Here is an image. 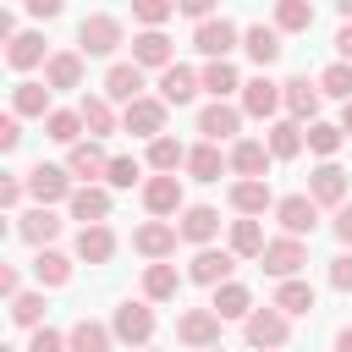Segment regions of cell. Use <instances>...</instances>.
I'll list each match as a JSON object with an SVG mask.
<instances>
[{
	"label": "cell",
	"mask_w": 352,
	"mask_h": 352,
	"mask_svg": "<svg viewBox=\"0 0 352 352\" xmlns=\"http://www.w3.org/2000/svg\"><path fill=\"white\" fill-rule=\"evenodd\" d=\"M110 324H99V319H77L72 330H66V352H110Z\"/></svg>",
	"instance_id": "d6a6232c"
},
{
	"label": "cell",
	"mask_w": 352,
	"mask_h": 352,
	"mask_svg": "<svg viewBox=\"0 0 352 352\" xmlns=\"http://www.w3.org/2000/svg\"><path fill=\"white\" fill-rule=\"evenodd\" d=\"M176 336H182L192 352H209V346H220V314H214V308H187V314L176 319Z\"/></svg>",
	"instance_id": "30bf717a"
},
{
	"label": "cell",
	"mask_w": 352,
	"mask_h": 352,
	"mask_svg": "<svg viewBox=\"0 0 352 352\" xmlns=\"http://www.w3.org/2000/svg\"><path fill=\"white\" fill-rule=\"evenodd\" d=\"M16 143H22V121H16V116H6V121H0V148L11 154Z\"/></svg>",
	"instance_id": "f5cc1de1"
},
{
	"label": "cell",
	"mask_w": 352,
	"mask_h": 352,
	"mask_svg": "<svg viewBox=\"0 0 352 352\" xmlns=\"http://www.w3.org/2000/svg\"><path fill=\"white\" fill-rule=\"evenodd\" d=\"M336 11H341V22H352V0H336Z\"/></svg>",
	"instance_id": "91938a15"
},
{
	"label": "cell",
	"mask_w": 352,
	"mask_h": 352,
	"mask_svg": "<svg viewBox=\"0 0 352 352\" xmlns=\"http://www.w3.org/2000/svg\"><path fill=\"white\" fill-rule=\"evenodd\" d=\"M236 126H242V104L209 99V104L198 110V132H204V143H226V138H236Z\"/></svg>",
	"instance_id": "8fae6325"
},
{
	"label": "cell",
	"mask_w": 352,
	"mask_h": 352,
	"mask_svg": "<svg viewBox=\"0 0 352 352\" xmlns=\"http://www.w3.org/2000/svg\"><path fill=\"white\" fill-rule=\"evenodd\" d=\"M82 132H88V126H82V110H55V116L44 121V138H50V143H66V148H77Z\"/></svg>",
	"instance_id": "74e56055"
},
{
	"label": "cell",
	"mask_w": 352,
	"mask_h": 352,
	"mask_svg": "<svg viewBox=\"0 0 352 352\" xmlns=\"http://www.w3.org/2000/svg\"><path fill=\"white\" fill-rule=\"evenodd\" d=\"M258 264H264L275 280H297V270L308 264V248H302L297 236H275V242L264 248V258H258Z\"/></svg>",
	"instance_id": "4fadbf2b"
},
{
	"label": "cell",
	"mask_w": 352,
	"mask_h": 352,
	"mask_svg": "<svg viewBox=\"0 0 352 352\" xmlns=\"http://www.w3.org/2000/svg\"><path fill=\"white\" fill-rule=\"evenodd\" d=\"M319 94H330V99L352 104V66H346V60H330V66L319 72Z\"/></svg>",
	"instance_id": "ee69618b"
},
{
	"label": "cell",
	"mask_w": 352,
	"mask_h": 352,
	"mask_svg": "<svg viewBox=\"0 0 352 352\" xmlns=\"http://www.w3.org/2000/svg\"><path fill=\"white\" fill-rule=\"evenodd\" d=\"M143 352H154V346H143Z\"/></svg>",
	"instance_id": "e7e4bbea"
},
{
	"label": "cell",
	"mask_w": 352,
	"mask_h": 352,
	"mask_svg": "<svg viewBox=\"0 0 352 352\" xmlns=\"http://www.w3.org/2000/svg\"><path fill=\"white\" fill-rule=\"evenodd\" d=\"M28 11H33V16H44V22H50V16H55V11H60V0H28Z\"/></svg>",
	"instance_id": "6f0895ef"
},
{
	"label": "cell",
	"mask_w": 352,
	"mask_h": 352,
	"mask_svg": "<svg viewBox=\"0 0 352 352\" xmlns=\"http://www.w3.org/2000/svg\"><path fill=\"white\" fill-rule=\"evenodd\" d=\"M192 44H198V55H209V60H226V55L242 44V33H236V22H231V16H214V22H204V28L192 33Z\"/></svg>",
	"instance_id": "5bb4252c"
},
{
	"label": "cell",
	"mask_w": 352,
	"mask_h": 352,
	"mask_svg": "<svg viewBox=\"0 0 352 352\" xmlns=\"http://www.w3.org/2000/svg\"><path fill=\"white\" fill-rule=\"evenodd\" d=\"M341 138H346V132H341V126H330V121H314V126H308V148H314V154H324V160L341 148Z\"/></svg>",
	"instance_id": "c3c4849f"
},
{
	"label": "cell",
	"mask_w": 352,
	"mask_h": 352,
	"mask_svg": "<svg viewBox=\"0 0 352 352\" xmlns=\"http://www.w3.org/2000/svg\"><path fill=\"white\" fill-rule=\"evenodd\" d=\"M280 198L270 192V182H231V209L242 214V220H258L264 209H275Z\"/></svg>",
	"instance_id": "7402d4cb"
},
{
	"label": "cell",
	"mask_w": 352,
	"mask_h": 352,
	"mask_svg": "<svg viewBox=\"0 0 352 352\" xmlns=\"http://www.w3.org/2000/svg\"><path fill=\"white\" fill-rule=\"evenodd\" d=\"M33 280H38V286H66V280H72V258L55 253V248H38V253H33Z\"/></svg>",
	"instance_id": "d590c367"
},
{
	"label": "cell",
	"mask_w": 352,
	"mask_h": 352,
	"mask_svg": "<svg viewBox=\"0 0 352 352\" xmlns=\"http://www.w3.org/2000/svg\"><path fill=\"white\" fill-rule=\"evenodd\" d=\"M275 308H280L286 319L308 314V308H314V286H308V280H280V286H275Z\"/></svg>",
	"instance_id": "b9f144b4"
},
{
	"label": "cell",
	"mask_w": 352,
	"mask_h": 352,
	"mask_svg": "<svg viewBox=\"0 0 352 352\" xmlns=\"http://www.w3.org/2000/svg\"><path fill=\"white\" fill-rule=\"evenodd\" d=\"M330 286L336 292H352V253H336L330 258Z\"/></svg>",
	"instance_id": "681fc988"
},
{
	"label": "cell",
	"mask_w": 352,
	"mask_h": 352,
	"mask_svg": "<svg viewBox=\"0 0 352 352\" xmlns=\"http://www.w3.org/2000/svg\"><path fill=\"white\" fill-rule=\"evenodd\" d=\"M132 16L143 22V33H160V22H170V16H176V6H170V0H138V6H132Z\"/></svg>",
	"instance_id": "7dc6e473"
},
{
	"label": "cell",
	"mask_w": 352,
	"mask_h": 352,
	"mask_svg": "<svg viewBox=\"0 0 352 352\" xmlns=\"http://www.w3.org/2000/svg\"><path fill=\"white\" fill-rule=\"evenodd\" d=\"M66 209H72V220H82V226H104V220H110V187H77Z\"/></svg>",
	"instance_id": "d4e9b609"
},
{
	"label": "cell",
	"mask_w": 352,
	"mask_h": 352,
	"mask_svg": "<svg viewBox=\"0 0 352 352\" xmlns=\"http://www.w3.org/2000/svg\"><path fill=\"white\" fill-rule=\"evenodd\" d=\"M132 66H143V72H148V66L170 72V66H176V60H170V38H165V33H138V38H132Z\"/></svg>",
	"instance_id": "f1b7e54d"
},
{
	"label": "cell",
	"mask_w": 352,
	"mask_h": 352,
	"mask_svg": "<svg viewBox=\"0 0 352 352\" xmlns=\"http://www.w3.org/2000/svg\"><path fill=\"white\" fill-rule=\"evenodd\" d=\"M275 28L280 33H308L314 28V6L308 0H280L275 6Z\"/></svg>",
	"instance_id": "7bdbcfd3"
},
{
	"label": "cell",
	"mask_w": 352,
	"mask_h": 352,
	"mask_svg": "<svg viewBox=\"0 0 352 352\" xmlns=\"http://www.w3.org/2000/svg\"><path fill=\"white\" fill-rule=\"evenodd\" d=\"M22 192H28V182H22V176H6V182H0V209H16Z\"/></svg>",
	"instance_id": "816d5d0a"
},
{
	"label": "cell",
	"mask_w": 352,
	"mask_h": 352,
	"mask_svg": "<svg viewBox=\"0 0 352 352\" xmlns=\"http://www.w3.org/2000/svg\"><path fill=\"white\" fill-rule=\"evenodd\" d=\"M11 319L28 324V330H44V292H22V297L11 302Z\"/></svg>",
	"instance_id": "bcb514c9"
},
{
	"label": "cell",
	"mask_w": 352,
	"mask_h": 352,
	"mask_svg": "<svg viewBox=\"0 0 352 352\" xmlns=\"http://www.w3.org/2000/svg\"><path fill=\"white\" fill-rule=\"evenodd\" d=\"M44 82H50V94L82 88V50H55V55L44 60Z\"/></svg>",
	"instance_id": "d6986e66"
},
{
	"label": "cell",
	"mask_w": 352,
	"mask_h": 352,
	"mask_svg": "<svg viewBox=\"0 0 352 352\" xmlns=\"http://www.w3.org/2000/svg\"><path fill=\"white\" fill-rule=\"evenodd\" d=\"M165 110H170V104H165L160 94H154V99L143 94L138 104H126V110H121V126H126L132 138H148V143H154V138H165Z\"/></svg>",
	"instance_id": "8992f818"
},
{
	"label": "cell",
	"mask_w": 352,
	"mask_h": 352,
	"mask_svg": "<svg viewBox=\"0 0 352 352\" xmlns=\"http://www.w3.org/2000/svg\"><path fill=\"white\" fill-rule=\"evenodd\" d=\"M11 116H55L50 110V82H33V77H22L16 88H11Z\"/></svg>",
	"instance_id": "484cf974"
},
{
	"label": "cell",
	"mask_w": 352,
	"mask_h": 352,
	"mask_svg": "<svg viewBox=\"0 0 352 352\" xmlns=\"http://www.w3.org/2000/svg\"><path fill=\"white\" fill-rule=\"evenodd\" d=\"M182 165H187V148H182L176 138H154V143H148V170H154V176H176Z\"/></svg>",
	"instance_id": "f35d334b"
},
{
	"label": "cell",
	"mask_w": 352,
	"mask_h": 352,
	"mask_svg": "<svg viewBox=\"0 0 352 352\" xmlns=\"http://www.w3.org/2000/svg\"><path fill=\"white\" fill-rule=\"evenodd\" d=\"M275 110H280V82L264 77V72L248 77V82H242V116H258V121H264V116H275Z\"/></svg>",
	"instance_id": "ffe728a7"
},
{
	"label": "cell",
	"mask_w": 352,
	"mask_h": 352,
	"mask_svg": "<svg viewBox=\"0 0 352 352\" xmlns=\"http://www.w3.org/2000/svg\"><path fill=\"white\" fill-rule=\"evenodd\" d=\"M330 231H336V236H341V242L352 248V204H341V209H336V220H330Z\"/></svg>",
	"instance_id": "11a10c76"
},
{
	"label": "cell",
	"mask_w": 352,
	"mask_h": 352,
	"mask_svg": "<svg viewBox=\"0 0 352 352\" xmlns=\"http://www.w3.org/2000/svg\"><path fill=\"white\" fill-rule=\"evenodd\" d=\"M77 50H82V55H116V50H121V22H116L110 11L82 16V22H77Z\"/></svg>",
	"instance_id": "3957f363"
},
{
	"label": "cell",
	"mask_w": 352,
	"mask_h": 352,
	"mask_svg": "<svg viewBox=\"0 0 352 352\" xmlns=\"http://www.w3.org/2000/svg\"><path fill=\"white\" fill-rule=\"evenodd\" d=\"M319 77H286L280 82V104H286V116L292 121H302V126H314L319 121Z\"/></svg>",
	"instance_id": "277c9868"
},
{
	"label": "cell",
	"mask_w": 352,
	"mask_h": 352,
	"mask_svg": "<svg viewBox=\"0 0 352 352\" xmlns=\"http://www.w3.org/2000/svg\"><path fill=\"white\" fill-rule=\"evenodd\" d=\"M176 292H182L176 264H148V270H143V302H170Z\"/></svg>",
	"instance_id": "e575fe53"
},
{
	"label": "cell",
	"mask_w": 352,
	"mask_h": 352,
	"mask_svg": "<svg viewBox=\"0 0 352 352\" xmlns=\"http://www.w3.org/2000/svg\"><path fill=\"white\" fill-rule=\"evenodd\" d=\"M77 258L82 264H110L116 258V231L110 226H82L77 231Z\"/></svg>",
	"instance_id": "83f0119b"
},
{
	"label": "cell",
	"mask_w": 352,
	"mask_h": 352,
	"mask_svg": "<svg viewBox=\"0 0 352 352\" xmlns=\"http://www.w3.org/2000/svg\"><path fill=\"white\" fill-rule=\"evenodd\" d=\"M55 231H60V214H55V209H44V204H33L28 214H16V236H22V242H33V248H50V242H55Z\"/></svg>",
	"instance_id": "603a6c76"
},
{
	"label": "cell",
	"mask_w": 352,
	"mask_h": 352,
	"mask_svg": "<svg viewBox=\"0 0 352 352\" xmlns=\"http://www.w3.org/2000/svg\"><path fill=\"white\" fill-rule=\"evenodd\" d=\"M264 143H270V154H275V160H297V154L308 148V126L286 116V121H275V126H270V138H264Z\"/></svg>",
	"instance_id": "4316f807"
},
{
	"label": "cell",
	"mask_w": 352,
	"mask_h": 352,
	"mask_svg": "<svg viewBox=\"0 0 352 352\" xmlns=\"http://www.w3.org/2000/svg\"><path fill=\"white\" fill-rule=\"evenodd\" d=\"M0 292H6L11 302L22 297V275H16V264H0Z\"/></svg>",
	"instance_id": "db71d44e"
},
{
	"label": "cell",
	"mask_w": 352,
	"mask_h": 352,
	"mask_svg": "<svg viewBox=\"0 0 352 352\" xmlns=\"http://www.w3.org/2000/svg\"><path fill=\"white\" fill-rule=\"evenodd\" d=\"M66 170H72V176H82V187H94V176H104V170H110V154L99 148V138H82L77 148H66Z\"/></svg>",
	"instance_id": "44dd1931"
},
{
	"label": "cell",
	"mask_w": 352,
	"mask_h": 352,
	"mask_svg": "<svg viewBox=\"0 0 352 352\" xmlns=\"http://www.w3.org/2000/svg\"><path fill=\"white\" fill-rule=\"evenodd\" d=\"M176 236H182V231H176L170 220H148V226H138V231H132V248H138L148 264H165V258L176 253Z\"/></svg>",
	"instance_id": "7c38bea8"
},
{
	"label": "cell",
	"mask_w": 352,
	"mask_h": 352,
	"mask_svg": "<svg viewBox=\"0 0 352 352\" xmlns=\"http://www.w3.org/2000/svg\"><path fill=\"white\" fill-rule=\"evenodd\" d=\"M176 231H182V242L209 248V242L220 236V209H209V204H187V209H182V220H176Z\"/></svg>",
	"instance_id": "ac0fdd59"
},
{
	"label": "cell",
	"mask_w": 352,
	"mask_h": 352,
	"mask_svg": "<svg viewBox=\"0 0 352 352\" xmlns=\"http://www.w3.org/2000/svg\"><path fill=\"white\" fill-rule=\"evenodd\" d=\"M110 330H116V341H126V346H148L154 341V308L148 302H121L116 308V319H110Z\"/></svg>",
	"instance_id": "5b68a950"
},
{
	"label": "cell",
	"mask_w": 352,
	"mask_h": 352,
	"mask_svg": "<svg viewBox=\"0 0 352 352\" xmlns=\"http://www.w3.org/2000/svg\"><path fill=\"white\" fill-rule=\"evenodd\" d=\"M28 352H66V336L44 324V330H33V341H28Z\"/></svg>",
	"instance_id": "f907efd6"
},
{
	"label": "cell",
	"mask_w": 352,
	"mask_h": 352,
	"mask_svg": "<svg viewBox=\"0 0 352 352\" xmlns=\"http://www.w3.org/2000/svg\"><path fill=\"white\" fill-rule=\"evenodd\" d=\"M6 60L16 66V72H33V66H44L50 55H44V33H16V44L6 50Z\"/></svg>",
	"instance_id": "60d3db41"
},
{
	"label": "cell",
	"mask_w": 352,
	"mask_h": 352,
	"mask_svg": "<svg viewBox=\"0 0 352 352\" xmlns=\"http://www.w3.org/2000/svg\"><path fill=\"white\" fill-rule=\"evenodd\" d=\"M198 82H204V94H209V99H226V94H236V88H242V77H236V66H231V60H209V66L198 72Z\"/></svg>",
	"instance_id": "8d00e7d4"
},
{
	"label": "cell",
	"mask_w": 352,
	"mask_h": 352,
	"mask_svg": "<svg viewBox=\"0 0 352 352\" xmlns=\"http://www.w3.org/2000/svg\"><path fill=\"white\" fill-rule=\"evenodd\" d=\"M82 126H88V138H110L116 132V104L104 99V94H82Z\"/></svg>",
	"instance_id": "836d02e7"
},
{
	"label": "cell",
	"mask_w": 352,
	"mask_h": 352,
	"mask_svg": "<svg viewBox=\"0 0 352 352\" xmlns=\"http://www.w3.org/2000/svg\"><path fill=\"white\" fill-rule=\"evenodd\" d=\"M231 270H236V253L231 248H198L192 253V264H187V280H198V286H226L231 280Z\"/></svg>",
	"instance_id": "ba28073f"
},
{
	"label": "cell",
	"mask_w": 352,
	"mask_h": 352,
	"mask_svg": "<svg viewBox=\"0 0 352 352\" xmlns=\"http://www.w3.org/2000/svg\"><path fill=\"white\" fill-rule=\"evenodd\" d=\"M270 143H258V138H236L231 143V170H236V182H264V170H270Z\"/></svg>",
	"instance_id": "9a60e30c"
},
{
	"label": "cell",
	"mask_w": 352,
	"mask_h": 352,
	"mask_svg": "<svg viewBox=\"0 0 352 352\" xmlns=\"http://www.w3.org/2000/svg\"><path fill=\"white\" fill-rule=\"evenodd\" d=\"M275 220H280V231L286 236H314V226H319V204L308 198V192H286L280 204H275Z\"/></svg>",
	"instance_id": "52a82bcc"
},
{
	"label": "cell",
	"mask_w": 352,
	"mask_h": 352,
	"mask_svg": "<svg viewBox=\"0 0 352 352\" xmlns=\"http://www.w3.org/2000/svg\"><path fill=\"white\" fill-rule=\"evenodd\" d=\"M336 352H352V324H346V330H336Z\"/></svg>",
	"instance_id": "680465c9"
},
{
	"label": "cell",
	"mask_w": 352,
	"mask_h": 352,
	"mask_svg": "<svg viewBox=\"0 0 352 352\" xmlns=\"http://www.w3.org/2000/svg\"><path fill=\"white\" fill-rule=\"evenodd\" d=\"M308 198H314L319 209H341V204H346V170H341L336 160L314 165V170H308Z\"/></svg>",
	"instance_id": "9c48e42d"
},
{
	"label": "cell",
	"mask_w": 352,
	"mask_h": 352,
	"mask_svg": "<svg viewBox=\"0 0 352 352\" xmlns=\"http://www.w3.org/2000/svg\"><path fill=\"white\" fill-rule=\"evenodd\" d=\"M209 352H226V346H209Z\"/></svg>",
	"instance_id": "be15d7a7"
},
{
	"label": "cell",
	"mask_w": 352,
	"mask_h": 352,
	"mask_svg": "<svg viewBox=\"0 0 352 352\" xmlns=\"http://www.w3.org/2000/svg\"><path fill=\"white\" fill-rule=\"evenodd\" d=\"M138 176H143V165H138L132 154H116V160H110V170H104V187L126 192V187H138Z\"/></svg>",
	"instance_id": "f6af8a7d"
},
{
	"label": "cell",
	"mask_w": 352,
	"mask_h": 352,
	"mask_svg": "<svg viewBox=\"0 0 352 352\" xmlns=\"http://www.w3.org/2000/svg\"><path fill=\"white\" fill-rule=\"evenodd\" d=\"M242 50H248V60H253V66H270V60L280 55V28H275V22H270V28H264V22H253V28L242 33Z\"/></svg>",
	"instance_id": "f546056e"
},
{
	"label": "cell",
	"mask_w": 352,
	"mask_h": 352,
	"mask_svg": "<svg viewBox=\"0 0 352 352\" xmlns=\"http://www.w3.org/2000/svg\"><path fill=\"white\" fill-rule=\"evenodd\" d=\"M22 182H28L33 204H44V209H55V204H72V192H77V187H72V170H66V165H44V160H38V165H33Z\"/></svg>",
	"instance_id": "6da1fadb"
},
{
	"label": "cell",
	"mask_w": 352,
	"mask_h": 352,
	"mask_svg": "<svg viewBox=\"0 0 352 352\" xmlns=\"http://www.w3.org/2000/svg\"><path fill=\"white\" fill-rule=\"evenodd\" d=\"M198 88H204V82H198L192 66H170V72H160V99H165V104H192Z\"/></svg>",
	"instance_id": "4dcf8cb0"
},
{
	"label": "cell",
	"mask_w": 352,
	"mask_h": 352,
	"mask_svg": "<svg viewBox=\"0 0 352 352\" xmlns=\"http://www.w3.org/2000/svg\"><path fill=\"white\" fill-rule=\"evenodd\" d=\"M0 352H16V346H0Z\"/></svg>",
	"instance_id": "6125c7cd"
},
{
	"label": "cell",
	"mask_w": 352,
	"mask_h": 352,
	"mask_svg": "<svg viewBox=\"0 0 352 352\" xmlns=\"http://www.w3.org/2000/svg\"><path fill=\"white\" fill-rule=\"evenodd\" d=\"M226 170H231V154H220V143L187 148V176H192V182H220Z\"/></svg>",
	"instance_id": "cb8c5ba5"
},
{
	"label": "cell",
	"mask_w": 352,
	"mask_h": 352,
	"mask_svg": "<svg viewBox=\"0 0 352 352\" xmlns=\"http://www.w3.org/2000/svg\"><path fill=\"white\" fill-rule=\"evenodd\" d=\"M264 226L258 220H231V253L236 258H264Z\"/></svg>",
	"instance_id": "ab89813d"
},
{
	"label": "cell",
	"mask_w": 352,
	"mask_h": 352,
	"mask_svg": "<svg viewBox=\"0 0 352 352\" xmlns=\"http://www.w3.org/2000/svg\"><path fill=\"white\" fill-rule=\"evenodd\" d=\"M341 132H346V138H352V104H346V110H341Z\"/></svg>",
	"instance_id": "94428289"
},
{
	"label": "cell",
	"mask_w": 352,
	"mask_h": 352,
	"mask_svg": "<svg viewBox=\"0 0 352 352\" xmlns=\"http://www.w3.org/2000/svg\"><path fill=\"white\" fill-rule=\"evenodd\" d=\"M220 319H242L248 324V314H253V292L242 286V280H226V286H214V302H209Z\"/></svg>",
	"instance_id": "1f68e13d"
},
{
	"label": "cell",
	"mask_w": 352,
	"mask_h": 352,
	"mask_svg": "<svg viewBox=\"0 0 352 352\" xmlns=\"http://www.w3.org/2000/svg\"><path fill=\"white\" fill-rule=\"evenodd\" d=\"M143 209H148L154 220L187 209V204H182V176H148V182H143Z\"/></svg>",
	"instance_id": "e0dca14e"
},
{
	"label": "cell",
	"mask_w": 352,
	"mask_h": 352,
	"mask_svg": "<svg viewBox=\"0 0 352 352\" xmlns=\"http://www.w3.org/2000/svg\"><path fill=\"white\" fill-rule=\"evenodd\" d=\"M104 99H110V104H138V99H143V66L116 60V66L104 72Z\"/></svg>",
	"instance_id": "2e32d148"
},
{
	"label": "cell",
	"mask_w": 352,
	"mask_h": 352,
	"mask_svg": "<svg viewBox=\"0 0 352 352\" xmlns=\"http://www.w3.org/2000/svg\"><path fill=\"white\" fill-rule=\"evenodd\" d=\"M336 55H341V60H346V66H352V22H346V28H341V33H336Z\"/></svg>",
	"instance_id": "9f6ffc18"
},
{
	"label": "cell",
	"mask_w": 352,
	"mask_h": 352,
	"mask_svg": "<svg viewBox=\"0 0 352 352\" xmlns=\"http://www.w3.org/2000/svg\"><path fill=\"white\" fill-rule=\"evenodd\" d=\"M242 336H248V346H264V352H280L286 346V336H292V319L270 302V308H253L248 314V324H242Z\"/></svg>",
	"instance_id": "7a4b0ae2"
}]
</instances>
